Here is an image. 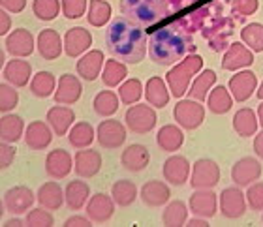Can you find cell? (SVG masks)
<instances>
[{
    "mask_svg": "<svg viewBox=\"0 0 263 227\" xmlns=\"http://www.w3.org/2000/svg\"><path fill=\"white\" fill-rule=\"evenodd\" d=\"M105 44L117 60L124 64H137L147 53V34L128 17H117L107 27Z\"/></svg>",
    "mask_w": 263,
    "mask_h": 227,
    "instance_id": "obj_1",
    "label": "cell"
},
{
    "mask_svg": "<svg viewBox=\"0 0 263 227\" xmlns=\"http://www.w3.org/2000/svg\"><path fill=\"white\" fill-rule=\"evenodd\" d=\"M194 49L192 39L188 34L175 27H165L158 32H154L148 39V55L153 62L170 66L173 62H179L188 55V51Z\"/></svg>",
    "mask_w": 263,
    "mask_h": 227,
    "instance_id": "obj_2",
    "label": "cell"
},
{
    "mask_svg": "<svg viewBox=\"0 0 263 227\" xmlns=\"http://www.w3.org/2000/svg\"><path fill=\"white\" fill-rule=\"evenodd\" d=\"M122 13L137 25H153L167 15L165 0H121Z\"/></svg>",
    "mask_w": 263,
    "mask_h": 227,
    "instance_id": "obj_3",
    "label": "cell"
},
{
    "mask_svg": "<svg viewBox=\"0 0 263 227\" xmlns=\"http://www.w3.org/2000/svg\"><path fill=\"white\" fill-rule=\"evenodd\" d=\"M203 68V58L197 55H188L184 56L177 66H173L171 72H167V87H170L171 94L175 98L186 94L188 85L192 81L196 73L201 72Z\"/></svg>",
    "mask_w": 263,
    "mask_h": 227,
    "instance_id": "obj_4",
    "label": "cell"
},
{
    "mask_svg": "<svg viewBox=\"0 0 263 227\" xmlns=\"http://www.w3.org/2000/svg\"><path fill=\"white\" fill-rule=\"evenodd\" d=\"M126 126L134 133H148L156 126V111L154 107H148L145 104L132 106L124 115Z\"/></svg>",
    "mask_w": 263,
    "mask_h": 227,
    "instance_id": "obj_5",
    "label": "cell"
},
{
    "mask_svg": "<svg viewBox=\"0 0 263 227\" xmlns=\"http://www.w3.org/2000/svg\"><path fill=\"white\" fill-rule=\"evenodd\" d=\"M175 120L184 130H196L205 120V107L197 100H181L175 106Z\"/></svg>",
    "mask_w": 263,
    "mask_h": 227,
    "instance_id": "obj_6",
    "label": "cell"
},
{
    "mask_svg": "<svg viewBox=\"0 0 263 227\" xmlns=\"http://www.w3.org/2000/svg\"><path fill=\"white\" fill-rule=\"evenodd\" d=\"M220 182V167L213 160H197L194 163L190 184L196 190H211Z\"/></svg>",
    "mask_w": 263,
    "mask_h": 227,
    "instance_id": "obj_7",
    "label": "cell"
},
{
    "mask_svg": "<svg viewBox=\"0 0 263 227\" xmlns=\"http://www.w3.org/2000/svg\"><path fill=\"white\" fill-rule=\"evenodd\" d=\"M98 143L104 149H119L126 141V128L119 120H104L96 130Z\"/></svg>",
    "mask_w": 263,
    "mask_h": 227,
    "instance_id": "obj_8",
    "label": "cell"
},
{
    "mask_svg": "<svg viewBox=\"0 0 263 227\" xmlns=\"http://www.w3.org/2000/svg\"><path fill=\"white\" fill-rule=\"evenodd\" d=\"M220 212L230 220H237L247 212V195L239 188H226L220 194Z\"/></svg>",
    "mask_w": 263,
    "mask_h": 227,
    "instance_id": "obj_9",
    "label": "cell"
},
{
    "mask_svg": "<svg viewBox=\"0 0 263 227\" xmlns=\"http://www.w3.org/2000/svg\"><path fill=\"white\" fill-rule=\"evenodd\" d=\"M261 177V163L256 158H241L237 161L233 169H231V178L233 182L242 188V186H250L258 178Z\"/></svg>",
    "mask_w": 263,
    "mask_h": 227,
    "instance_id": "obj_10",
    "label": "cell"
},
{
    "mask_svg": "<svg viewBox=\"0 0 263 227\" xmlns=\"http://www.w3.org/2000/svg\"><path fill=\"white\" fill-rule=\"evenodd\" d=\"M34 194L32 190L27 186H13L4 194V207L11 214H23V212L30 211L34 205Z\"/></svg>",
    "mask_w": 263,
    "mask_h": 227,
    "instance_id": "obj_11",
    "label": "cell"
},
{
    "mask_svg": "<svg viewBox=\"0 0 263 227\" xmlns=\"http://www.w3.org/2000/svg\"><path fill=\"white\" fill-rule=\"evenodd\" d=\"M81 92H83V87L79 77L71 75V73H64L59 79V85H57L55 101L61 104V106H71V104H76L81 98Z\"/></svg>",
    "mask_w": 263,
    "mask_h": 227,
    "instance_id": "obj_12",
    "label": "cell"
},
{
    "mask_svg": "<svg viewBox=\"0 0 263 227\" xmlns=\"http://www.w3.org/2000/svg\"><path fill=\"white\" fill-rule=\"evenodd\" d=\"M73 167L79 177L90 178L98 175V171L102 169V156L94 149H79L73 158Z\"/></svg>",
    "mask_w": 263,
    "mask_h": 227,
    "instance_id": "obj_13",
    "label": "cell"
},
{
    "mask_svg": "<svg viewBox=\"0 0 263 227\" xmlns=\"http://www.w3.org/2000/svg\"><path fill=\"white\" fill-rule=\"evenodd\" d=\"M92 45V36L87 28L73 27L64 34V53L68 56H81Z\"/></svg>",
    "mask_w": 263,
    "mask_h": 227,
    "instance_id": "obj_14",
    "label": "cell"
},
{
    "mask_svg": "<svg viewBox=\"0 0 263 227\" xmlns=\"http://www.w3.org/2000/svg\"><path fill=\"white\" fill-rule=\"evenodd\" d=\"M71 167H73V160H71V156L64 149L51 150L49 154H47V158H45V173L51 178L68 177Z\"/></svg>",
    "mask_w": 263,
    "mask_h": 227,
    "instance_id": "obj_15",
    "label": "cell"
},
{
    "mask_svg": "<svg viewBox=\"0 0 263 227\" xmlns=\"http://www.w3.org/2000/svg\"><path fill=\"white\" fill-rule=\"evenodd\" d=\"M190 211L196 216L213 218L218 211V197L211 190H197L190 197Z\"/></svg>",
    "mask_w": 263,
    "mask_h": 227,
    "instance_id": "obj_16",
    "label": "cell"
},
{
    "mask_svg": "<svg viewBox=\"0 0 263 227\" xmlns=\"http://www.w3.org/2000/svg\"><path fill=\"white\" fill-rule=\"evenodd\" d=\"M115 212V201L105 194H96L87 203V214L94 223H105Z\"/></svg>",
    "mask_w": 263,
    "mask_h": 227,
    "instance_id": "obj_17",
    "label": "cell"
},
{
    "mask_svg": "<svg viewBox=\"0 0 263 227\" xmlns=\"http://www.w3.org/2000/svg\"><path fill=\"white\" fill-rule=\"evenodd\" d=\"M258 87V79L252 72H239L230 79V92L235 101H247Z\"/></svg>",
    "mask_w": 263,
    "mask_h": 227,
    "instance_id": "obj_18",
    "label": "cell"
},
{
    "mask_svg": "<svg viewBox=\"0 0 263 227\" xmlns=\"http://www.w3.org/2000/svg\"><path fill=\"white\" fill-rule=\"evenodd\" d=\"M64 49V39H61L59 32L53 28H45L38 34V53L45 60H55L59 58Z\"/></svg>",
    "mask_w": 263,
    "mask_h": 227,
    "instance_id": "obj_19",
    "label": "cell"
},
{
    "mask_svg": "<svg viewBox=\"0 0 263 227\" xmlns=\"http://www.w3.org/2000/svg\"><path fill=\"white\" fill-rule=\"evenodd\" d=\"M51 139H53V132H51V126H47L45 122H30L25 130V143L28 145V149L32 150L47 149Z\"/></svg>",
    "mask_w": 263,
    "mask_h": 227,
    "instance_id": "obj_20",
    "label": "cell"
},
{
    "mask_svg": "<svg viewBox=\"0 0 263 227\" xmlns=\"http://www.w3.org/2000/svg\"><path fill=\"white\" fill-rule=\"evenodd\" d=\"M190 163L184 156H171L164 163V178L173 186H182L188 182Z\"/></svg>",
    "mask_w": 263,
    "mask_h": 227,
    "instance_id": "obj_21",
    "label": "cell"
},
{
    "mask_svg": "<svg viewBox=\"0 0 263 227\" xmlns=\"http://www.w3.org/2000/svg\"><path fill=\"white\" fill-rule=\"evenodd\" d=\"M104 53L102 51H88L87 55H83L79 60H77V73L79 77H83L85 81H94L98 77L102 70H104Z\"/></svg>",
    "mask_w": 263,
    "mask_h": 227,
    "instance_id": "obj_22",
    "label": "cell"
},
{
    "mask_svg": "<svg viewBox=\"0 0 263 227\" xmlns=\"http://www.w3.org/2000/svg\"><path fill=\"white\" fill-rule=\"evenodd\" d=\"M6 49L13 56H28L34 51V36L27 28H17L6 38Z\"/></svg>",
    "mask_w": 263,
    "mask_h": 227,
    "instance_id": "obj_23",
    "label": "cell"
},
{
    "mask_svg": "<svg viewBox=\"0 0 263 227\" xmlns=\"http://www.w3.org/2000/svg\"><path fill=\"white\" fill-rule=\"evenodd\" d=\"M148 160H151V154H148L147 147H143V145H130L121 156L122 167L132 173L143 171L148 166Z\"/></svg>",
    "mask_w": 263,
    "mask_h": 227,
    "instance_id": "obj_24",
    "label": "cell"
},
{
    "mask_svg": "<svg viewBox=\"0 0 263 227\" xmlns=\"http://www.w3.org/2000/svg\"><path fill=\"white\" fill-rule=\"evenodd\" d=\"M254 62L252 51L245 47L242 44H233L228 49V53L224 55V60H222V68L224 70H230V72H235V70H242V68H248Z\"/></svg>",
    "mask_w": 263,
    "mask_h": 227,
    "instance_id": "obj_25",
    "label": "cell"
},
{
    "mask_svg": "<svg viewBox=\"0 0 263 227\" xmlns=\"http://www.w3.org/2000/svg\"><path fill=\"white\" fill-rule=\"evenodd\" d=\"M4 79L13 87H25V85L30 81V75H32V66L28 64L27 60L23 58H13L4 66V72H2Z\"/></svg>",
    "mask_w": 263,
    "mask_h": 227,
    "instance_id": "obj_26",
    "label": "cell"
},
{
    "mask_svg": "<svg viewBox=\"0 0 263 227\" xmlns=\"http://www.w3.org/2000/svg\"><path fill=\"white\" fill-rule=\"evenodd\" d=\"M73 120H76V113L71 111L70 107H64L61 104L47 111V124L57 135H66Z\"/></svg>",
    "mask_w": 263,
    "mask_h": 227,
    "instance_id": "obj_27",
    "label": "cell"
},
{
    "mask_svg": "<svg viewBox=\"0 0 263 227\" xmlns=\"http://www.w3.org/2000/svg\"><path fill=\"white\" fill-rule=\"evenodd\" d=\"M170 186L160 180H148L141 188V201L147 207H162L170 201Z\"/></svg>",
    "mask_w": 263,
    "mask_h": 227,
    "instance_id": "obj_28",
    "label": "cell"
},
{
    "mask_svg": "<svg viewBox=\"0 0 263 227\" xmlns=\"http://www.w3.org/2000/svg\"><path fill=\"white\" fill-rule=\"evenodd\" d=\"M88 195H90V188L87 182L83 180H71L64 190L66 205L71 211H79L88 203Z\"/></svg>",
    "mask_w": 263,
    "mask_h": 227,
    "instance_id": "obj_29",
    "label": "cell"
},
{
    "mask_svg": "<svg viewBox=\"0 0 263 227\" xmlns=\"http://www.w3.org/2000/svg\"><path fill=\"white\" fill-rule=\"evenodd\" d=\"M64 192L57 182H45L42 188L38 190V203L49 211H59L64 205Z\"/></svg>",
    "mask_w": 263,
    "mask_h": 227,
    "instance_id": "obj_30",
    "label": "cell"
},
{
    "mask_svg": "<svg viewBox=\"0 0 263 227\" xmlns=\"http://www.w3.org/2000/svg\"><path fill=\"white\" fill-rule=\"evenodd\" d=\"M184 143V135H182L181 128L167 124V126L160 128L158 135H156V145L165 152H175L179 150Z\"/></svg>",
    "mask_w": 263,
    "mask_h": 227,
    "instance_id": "obj_31",
    "label": "cell"
},
{
    "mask_svg": "<svg viewBox=\"0 0 263 227\" xmlns=\"http://www.w3.org/2000/svg\"><path fill=\"white\" fill-rule=\"evenodd\" d=\"M23 132H25V124H23V118L17 115H10L6 113L0 118V137L4 143H15L23 137Z\"/></svg>",
    "mask_w": 263,
    "mask_h": 227,
    "instance_id": "obj_32",
    "label": "cell"
},
{
    "mask_svg": "<svg viewBox=\"0 0 263 227\" xmlns=\"http://www.w3.org/2000/svg\"><path fill=\"white\" fill-rule=\"evenodd\" d=\"M145 98L153 107L162 109L170 101V90L160 77H151L145 85Z\"/></svg>",
    "mask_w": 263,
    "mask_h": 227,
    "instance_id": "obj_33",
    "label": "cell"
},
{
    "mask_svg": "<svg viewBox=\"0 0 263 227\" xmlns=\"http://www.w3.org/2000/svg\"><path fill=\"white\" fill-rule=\"evenodd\" d=\"M258 115L252 109H239L233 116V128L241 137H250L258 130Z\"/></svg>",
    "mask_w": 263,
    "mask_h": 227,
    "instance_id": "obj_34",
    "label": "cell"
},
{
    "mask_svg": "<svg viewBox=\"0 0 263 227\" xmlns=\"http://www.w3.org/2000/svg\"><path fill=\"white\" fill-rule=\"evenodd\" d=\"M121 98L113 92V90H102L98 94L94 96L92 107L94 113L100 116H111L115 115L117 109H119V104H121Z\"/></svg>",
    "mask_w": 263,
    "mask_h": 227,
    "instance_id": "obj_35",
    "label": "cell"
},
{
    "mask_svg": "<svg viewBox=\"0 0 263 227\" xmlns=\"http://www.w3.org/2000/svg\"><path fill=\"white\" fill-rule=\"evenodd\" d=\"M94 137H96V132H94V128L88 122H77V124H73L70 133H68L70 145L76 147V149H87V147H90Z\"/></svg>",
    "mask_w": 263,
    "mask_h": 227,
    "instance_id": "obj_36",
    "label": "cell"
},
{
    "mask_svg": "<svg viewBox=\"0 0 263 227\" xmlns=\"http://www.w3.org/2000/svg\"><path fill=\"white\" fill-rule=\"evenodd\" d=\"M214 83H216V73H214L213 70H203L196 77V81L192 83L190 90H188V96H190L192 100L203 101L207 98L209 90L213 89Z\"/></svg>",
    "mask_w": 263,
    "mask_h": 227,
    "instance_id": "obj_37",
    "label": "cell"
},
{
    "mask_svg": "<svg viewBox=\"0 0 263 227\" xmlns=\"http://www.w3.org/2000/svg\"><path fill=\"white\" fill-rule=\"evenodd\" d=\"M207 106L214 115H224L233 106V96L228 92L226 87H214L207 98Z\"/></svg>",
    "mask_w": 263,
    "mask_h": 227,
    "instance_id": "obj_38",
    "label": "cell"
},
{
    "mask_svg": "<svg viewBox=\"0 0 263 227\" xmlns=\"http://www.w3.org/2000/svg\"><path fill=\"white\" fill-rule=\"evenodd\" d=\"M126 64L117 58H111L104 64V70H102V81H104L105 87H119V85L126 79Z\"/></svg>",
    "mask_w": 263,
    "mask_h": 227,
    "instance_id": "obj_39",
    "label": "cell"
},
{
    "mask_svg": "<svg viewBox=\"0 0 263 227\" xmlns=\"http://www.w3.org/2000/svg\"><path fill=\"white\" fill-rule=\"evenodd\" d=\"M57 79L53 73L49 72H38L30 81V92L36 98H47L53 94V90L57 89Z\"/></svg>",
    "mask_w": 263,
    "mask_h": 227,
    "instance_id": "obj_40",
    "label": "cell"
},
{
    "mask_svg": "<svg viewBox=\"0 0 263 227\" xmlns=\"http://www.w3.org/2000/svg\"><path fill=\"white\" fill-rule=\"evenodd\" d=\"M164 225L165 227H182L188 222V207L182 201H173L165 207L164 211Z\"/></svg>",
    "mask_w": 263,
    "mask_h": 227,
    "instance_id": "obj_41",
    "label": "cell"
},
{
    "mask_svg": "<svg viewBox=\"0 0 263 227\" xmlns=\"http://www.w3.org/2000/svg\"><path fill=\"white\" fill-rule=\"evenodd\" d=\"M111 197L119 207L132 205L137 197V188L132 180H117L111 188Z\"/></svg>",
    "mask_w": 263,
    "mask_h": 227,
    "instance_id": "obj_42",
    "label": "cell"
},
{
    "mask_svg": "<svg viewBox=\"0 0 263 227\" xmlns=\"http://www.w3.org/2000/svg\"><path fill=\"white\" fill-rule=\"evenodd\" d=\"M87 19L92 27H104L111 19V6L105 0H88Z\"/></svg>",
    "mask_w": 263,
    "mask_h": 227,
    "instance_id": "obj_43",
    "label": "cell"
},
{
    "mask_svg": "<svg viewBox=\"0 0 263 227\" xmlns=\"http://www.w3.org/2000/svg\"><path fill=\"white\" fill-rule=\"evenodd\" d=\"M241 38L242 42L250 47V51H263V25L259 23H250L248 27L242 28L241 32Z\"/></svg>",
    "mask_w": 263,
    "mask_h": 227,
    "instance_id": "obj_44",
    "label": "cell"
},
{
    "mask_svg": "<svg viewBox=\"0 0 263 227\" xmlns=\"http://www.w3.org/2000/svg\"><path fill=\"white\" fill-rule=\"evenodd\" d=\"M62 4L59 0H34L32 2V11L34 15L42 19V21H53L59 11H61Z\"/></svg>",
    "mask_w": 263,
    "mask_h": 227,
    "instance_id": "obj_45",
    "label": "cell"
},
{
    "mask_svg": "<svg viewBox=\"0 0 263 227\" xmlns=\"http://www.w3.org/2000/svg\"><path fill=\"white\" fill-rule=\"evenodd\" d=\"M141 94H143V85L139 79H128V81H124L121 85V89H119V98L126 106H134L136 101H139Z\"/></svg>",
    "mask_w": 263,
    "mask_h": 227,
    "instance_id": "obj_46",
    "label": "cell"
},
{
    "mask_svg": "<svg viewBox=\"0 0 263 227\" xmlns=\"http://www.w3.org/2000/svg\"><path fill=\"white\" fill-rule=\"evenodd\" d=\"M27 225L28 227H53L55 225V218L49 212V209H34L27 214Z\"/></svg>",
    "mask_w": 263,
    "mask_h": 227,
    "instance_id": "obj_47",
    "label": "cell"
},
{
    "mask_svg": "<svg viewBox=\"0 0 263 227\" xmlns=\"http://www.w3.org/2000/svg\"><path fill=\"white\" fill-rule=\"evenodd\" d=\"M17 101H19V96H17V90L13 89V85H0V111H2V115L10 113L11 109H15Z\"/></svg>",
    "mask_w": 263,
    "mask_h": 227,
    "instance_id": "obj_48",
    "label": "cell"
},
{
    "mask_svg": "<svg viewBox=\"0 0 263 227\" xmlns=\"http://www.w3.org/2000/svg\"><path fill=\"white\" fill-rule=\"evenodd\" d=\"M61 4L66 19H79L87 11L88 0H61Z\"/></svg>",
    "mask_w": 263,
    "mask_h": 227,
    "instance_id": "obj_49",
    "label": "cell"
},
{
    "mask_svg": "<svg viewBox=\"0 0 263 227\" xmlns=\"http://www.w3.org/2000/svg\"><path fill=\"white\" fill-rule=\"evenodd\" d=\"M247 201L252 211H263V182L250 184L247 192Z\"/></svg>",
    "mask_w": 263,
    "mask_h": 227,
    "instance_id": "obj_50",
    "label": "cell"
},
{
    "mask_svg": "<svg viewBox=\"0 0 263 227\" xmlns=\"http://www.w3.org/2000/svg\"><path fill=\"white\" fill-rule=\"evenodd\" d=\"M231 6L241 15H252L258 10V0H231Z\"/></svg>",
    "mask_w": 263,
    "mask_h": 227,
    "instance_id": "obj_51",
    "label": "cell"
},
{
    "mask_svg": "<svg viewBox=\"0 0 263 227\" xmlns=\"http://www.w3.org/2000/svg\"><path fill=\"white\" fill-rule=\"evenodd\" d=\"M13 158H15V149L11 147V143L2 141V145H0V167L8 169L13 163Z\"/></svg>",
    "mask_w": 263,
    "mask_h": 227,
    "instance_id": "obj_52",
    "label": "cell"
},
{
    "mask_svg": "<svg viewBox=\"0 0 263 227\" xmlns=\"http://www.w3.org/2000/svg\"><path fill=\"white\" fill-rule=\"evenodd\" d=\"M0 4H2V10L11 11V13H19V11L25 10L27 0H0Z\"/></svg>",
    "mask_w": 263,
    "mask_h": 227,
    "instance_id": "obj_53",
    "label": "cell"
},
{
    "mask_svg": "<svg viewBox=\"0 0 263 227\" xmlns=\"http://www.w3.org/2000/svg\"><path fill=\"white\" fill-rule=\"evenodd\" d=\"M90 225H92V220L83 216H71L64 222V227H90Z\"/></svg>",
    "mask_w": 263,
    "mask_h": 227,
    "instance_id": "obj_54",
    "label": "cell"
},
{
    "mask_svg": "<svg viewBox=\"0 0 263 227\" xmlns=\"http://www.w3.org/2000/svg\"><path fill=\"white\" fill-rule=\"evenodd\" d=\"M10 28H11V19H10V15H8V11L2 10L0 11V34L6 36Z\"/></svg>",
    "mask_w": 263,
    "mask_h": 227,
    "instance_id": "obj_55",
    "label": "cell"
},
{
    "mask_svg": "<svg viewBox=\"0 0 263 227\" xmlns=\"http://www.w3.org/2000/svg\"><path fill=\"white\" fill-rule=\"evenodd\" d=\"M254 150H256V154L259 158H263V132H259L254 139Z\"/></svg>",
    "mask_w": 263,
    "mask_h": 227,
    "instance_id": "obj_56",
    "label": "cell"
},
{
    "mask_svg": "<svg viewBox=\"0 0 263 227\" xmlns=\"http://www.w3.org/2000/svg\"><path fill=\"white\" fill-rule=\"evenodd\" d=\"M186 223H188V227H209L207 218H201V216L194 218V220H188Z\"/></svg>",
    "mask_w": 263,
    "mask_h": 227,
    "instance_id": "obj_57",
    "label": "cell"
},
{
    "mask_svg": "<svg viewBox=\"0 0 263 227\" xmlns=\"http://www.w3.org/2000/svg\"><path fill=\"white\" fill-rule=\"evenodd\" d=\"M27 225V222H23V220H10V222H6V227H23Z\"/></svg>",
    "mask_w": 263,
    "mask_h": 227,
    "instance_id": "obj_58",
    "label": "cell"
},
{
    "mask_svg": "<svg viewBox=\"0 0 263 227\" xmlns=\"http://www.w3.org/2000/svg\"><path fill=\"white\" fill-rule=\"evenodd\" d=\"M258 122L263 126V101H261V106L258 107Z\"/></svg>",
    "mask_w": 263,
    "mask_h": 227,
    "instance_id": "obj_59",
    "label": "cell"
},
{
    "mask_svg": "<svg viewBox=\"0 0 263 227\" xmlns=\"http://www.w3.org/2000/svg\"><path fill=\"white\" fill-rule=\"evenodd\" d=\"M258 98L263 101V83H261V87H259V90H258Z\"/></svg>",
    "mask_w": 263,
    "mask_h": 227,
    "instance_id": "obj_60",
    "label": "cell"
},
{
    "mask_svg": "<svg viewBox=\"0 0 263 227\" xmlns=\"http://www.w3.org/2000/svg\"><path fill=\"white\" fill-rule=\"evenodd\" d=\"M261 220H263V216H261Z\"/></svg>",
    "mask_w": 263,
    "mask_h": 227,
    "instance_id": "obj_61",
    "label": "cell"
}]
</instances>
